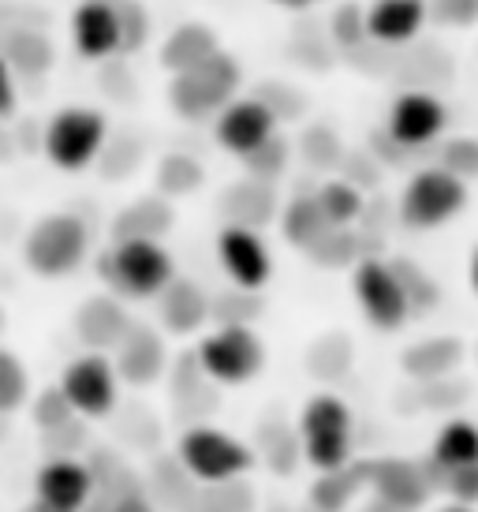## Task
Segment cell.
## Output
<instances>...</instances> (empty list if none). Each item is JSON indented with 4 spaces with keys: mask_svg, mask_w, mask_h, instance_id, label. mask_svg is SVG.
I'll return each mask as SVG.
<instances>
[{
    "mask_svg": "<svg viewBox=\"0 0 478 512\" xmlns=\"http://www.w3.org/2000/svg\"><path fill=\"white\" fill-rule=\"evenodd\" d=\"M30 397V374L15 352L0 348V415L15 412Z\"/></svg>",
    "mask_w": 478,
    "mask_h": 512,
    "instance_id": "obj_31",
    "label": "cell"
},
{
    "mask_svg": "<svg viewBox=\"0 0 478 512\" xmlns=\"http://www.w3.org/2000/svg\"><path fill=\"white\" fill-rule=\"evenodd\" d=\"M98 273L113 281L116 292L150 299L165 292V285L176 277V266L161 243L139 236V240H116L113 255H101Z\"/></svg>",
    "mask_w": 478,
    "mask_h": 512,
    "instance_id": "obj_2",
    "label": "cell"
},
{
    "mask_svg": "<svg viewBox=\"0 0 478 512\" xmlns=\"http://www.w3.org/2000/svg\"><path fill=\"white\" fill-rule=\"evenodd\" d=\"M467 206V180L452 176L445 165L422 169L400 195V221L408 228H437Z\"/></svg>",
    "mask_w": 478,
    "mask_h": 512,
    "instance_id": "obj_7",
    "label": "cell"
},
{
    "mask_svg": "<svg viewBox=\"0 0 478 512\" xmlns=\"http://www.w3.org/2000/svg\"><path fill=\"white\" fill-rule=\"evenodd\" d=\"M299 441L310 468L333 471L352 460V412L337 397H314L299 415Z\"/></svg>",
    "mask_w": 478,
    "mask_h": 512,
    "instance_id": "obj_3",
    "label": "cell"
},
{
    "mask_svg": "<svg viewBox=\"0 0 478 512\" xmlns=\"http://www.w3.org/2000/svg\"><path fill=\"white\" fill-rule=\"evenodd\" d=\"M273 128H277V113L266 98H232L213 116L217 143L236 157L254 154L266 139H273Z\"/></svg>",
    "mask_w": 478,
    "mask_h": 512,
    "instance_id": "obj_11",
    "label": "cell"
},
{
    "mask_svg": "<svg viewBox=\"0 0 478 512\" xmlns=\"http://www.w3.org/2000/svg\"><path fill=\"white\" fill-rule=\"evenodd\" d=\"M441 468H464V464H478V427L467 419H456L437 434L434 453H430Z\"/></svg>",
    "mask_w": 478,
    "mask_h": 512,
    "instance_id": "obj_27",
    "label": "cell"
},
{
    "mask_svg": "<svg viewBox=\"0 0 478 512\" xmlns=\"http://www.w3.org/2000/svg\"><path fill=\"white\" fill-rule=\"evenodd\" d=\"M258 314H262V303L254 299L251 288H239L236 296H221V303H213V318L217 322H243V326H251Z\"/></svg>",
    "mask_w": 478,
    "mask_h": 512,
    "instance_id": "obj_39",
    "label": "cell"
},
{
    "mask_svg": "<svg viewBox=\"0 0 478 512\" xmlns=\"http://www.w3.org/2000/svg\"><path fill=\"white\" fill-rule=\"evenodd\" d=\"M370 486L389 509H419L430 498V475L415 460H370Z\"/></svg>",
    "mask_w": 478,
    "mask_h": 512,
    "instance_id": "obj_16",
    "label": "cell"
},
{
    "mask_svg": "<svg viewBox=\"0 0 478 512\" xmlns=\"http://www.w3.org/2000/svg\"><path fill=\"white\" fill-rule=\"evenodd\" d=\"M90 247L86 225L71 214L42 217L27 236V266L38 277H68L79 270Z\"/></svg>",
    "mask_w": 478,
    "mask_h": 512,
    "instance_id": "obj_8",
    "label": "cell"
},
{
    "mask_svg": "<svg viewBox=\"0 0 478 512\" xmlns=\"http://www.w3.org/2000/svg\"><path fill=\"white\" fill-rule=\"evenodd\" d=\"M318 206H322V214L329 217V225L337 228H352L359 217H363V195H359V187L352 180H329V184L318 191Z\"/></svg>",
    "mask_w": 478,
    "mask_h": 512,
    "instance_id": "obj_29",
    "label": "cell"
},
{
    "mask_svg": "<svg viewBox=\"0 0 478 512\" xmlns=\"http://www.w3.org/2000/svg\"><path fill=\"white\" fill-rule=\"evenodd\" d=\"M471 285H475V292H478V247H475V255H471Z\"/></svg>",
    "mask_w": 478,
    "mask_h": 512,
    "instance_id": "obj_44",
    "label": "cell"
},
{
    "mask_svg": "<svg viewBox=\"0 0 478 512\" xmlns=\"http://www.w3.org/2000/svg\"><path fill=\"white\" fill-rule=\"evenodd\" d=\"M131 329V318L127 311L109 296H90L75 314V333L86 348L94 352H109L116 344L124 341V333Z\"/></svg>",
    "mask_w": 478,
    "mask_h": 512,
    "instance_id": "obj_19",
    "label": "cell"
},
{
    "mask_svg": "<svg viewBox=\"0 0 478 512\" xmlns=\"http://www.w3.org/2000/svg\"><path fill=\"white\" fill-rule=\"evenodd\" d=\"M0 53L12 64L15 75H42L53 68V45L38 30H12L0 45Z\"/></svg>",
    "mask_w": 478,
    "mask_h": 512,
    "instance_id": "obj_23",
    "label": "cell"
},
{
    "mask_svg": "<svg viewBox=\"0 0 478 512\" xmlns=\"http://www.w3.org/2000/svg\"><path fill=\"white\" fill-rule=\"evenodd\" d=\"M426 0H374L366 8V34L378 45H408L426 23Z\"/></svg>",
    "mask_w": 478,
    "mask_h": 512,
    "instance_id": "obj_17",
    "label": "cell"
},
{
    "mask_svg": "<svg viewBox=\"0 0 478 512\" xmlns=\"http://www.w3.org/2000/svg\"><path fill=\"white\" fill-rule=\"evenodd\" d=\"M273 4H281V8H292V12H299V8H310L314 0H273Z\"/></svg>",
    "mask_w": 478,
    "mask_h": 512,
    "instance_id": "obj_43",
    "label": "cell"
},
{
    "mask_svg": "<svg viewBox=\"0 0 478 512\" xmlns=\"http://www.w3.org/2000/svg\"><path fill=\"white\" fill-rule=\"evenodd\" d=\"M441 165L460 180H478V139H449L441 150Z\"/></svg>",
    "mask_w": 478,
    "mask_h": 512,
    "instance_id": "obj_37",
    "label": "cell"
},
{
    "mask_svg": "<svg viewBox=\"0 0 478 512\" xmlns=\"http://www.w3.org/2000/svg\"><path fill=\"white\" fill-rule=\"evenodd\" d=\"M71 38L86 60H105L124 49L120 12L113 0H83L71 15Z\"/></svg>",
    "mask_w": 478,
    "mask_h": 512,
    "instance_id": "obj_15",
    "label": "cell"
},
{
    "mask_svg": "<svg viewBox=\"0 0 478 512\" xmlns=\"http://www.w3.org/2000/svg\"><path fill=\"white\" fill-rule=\"evenodd\" d=\"M430 12L445 27H471L478 23V0H434Z\"/></svg>",
    "mask_w": 478,
    "mask_h": 512,
    "instance_id": "obj_40",
    "label": "cell"
},
{
    "mask_svg": "<svg viewBox=\"0 0 478 512\" xmlns=\"http://www.w3.org/2000/svg\"><path fill=\"white\" fill-rule=\"evenodd\" d=\"M217 258H221V266H225V273L232 277L236 288L258 292L269 281V273H273V258H269L258 228L251 225H236L232 221L228 228H221V236H217Z\"/></svg>",
    "mask_w": 478,
    "mask_h": 512,
    "instance_id": "obj_12",
    "label": "cell"
},
{
    "mask_svg": "<svg viewBox=\"0 0 478 512\" xmlns=\"http://www.w3.org/2000/svg\"><path fill=\"white\" fill-rule=\"evenodd\" d=\"M60 389L71 400L75 415L86 419H105L116 408V393H120V370L105 356H83L68 363L60 374Z\"/></svg>",
    "mask_w": 478,
    "mask_h": 512,
    "instance_id": "obj_10",
    "label": "cell"
},
{
    "mask_svg": "<svg viewBox=\"0 0 478 512\" xmlns=\"http://www.w3.org/2000/svg\"><path fill=\"white\" fill-rule=\"evenodd\" d=\"M183 471L206 486L236 483L254 464V453L239 438L213 427H191L176 445Z\"/></svg>",
    "mask_w": 478,
    "mask_h": 512,
    "instance_id": "obj_4",
    "label": "cell"
},
{
    "mask_svg": "<svg viewBox=\"0 0 478 512\" xmlns=\"http://www.w3.org/2000/svg\"><path fill=\"white\" fill-rule=\"evenodd\" d=\"M157 184H161L165 195H187V191H195V187L202 184V165H195L191 157H183V154H172L161 161Z\"/></svg>",
    "mask_w": 478,
    "mask_h": 512,
    "instance_id": "obj_32",
    "label": "cell"
},
{
    "mask_svg": "<svg viewBox=\"0 0 478 512\" xmlns=\"http://www.w3.org/2000/svg\"><path fill=\"white\" fill-rule=\"evenodd\" d=\"M116 12H120V30H124V49H142L150 38V15L139 0H113Z\"/></svg>",
    "mask_w": 478,
    "mask_h": 512,
    "instance_id": "obj_36",
    "label": "cell"
},
{
    "mask_svg": "<svg viewBox=\"0 0 478 512\" xmlns=\"http://www.w3.org/2000/svg\"><path fill=\"white\" fill-rule=\"evenodd\" d=\"M105 135H109V128H105V116H101L98 109L68 105V109H60V113L49 120L42 150L57 169L79 172L101 154Z\"/></svg>",
    "mask_w": 478,
    "mask_h": 512,
    "instance_id": "obj_6",
    "label": "cell"
},
{
    "mask_svg": "<svg viewBox=\"0 0 478 512\" xmlns=\"http://www.w3.org/2000/svg\"><path fill=\"white\" fill-rule=\"evenodd\" d=\"M363 483H370V460H366V464H352V460H348L344 468L322 471V479L310 490V501H314L318 509H344Z\"/></svg>",
    "mask_w": 478,
    "mask_h": 512,
    "instance_id": "obj_24",
    "label": "cell"
},
{
    "mask_svg": "<svg viewBox=\"0 0 478 512\" xmlns=\"http://www.w3.org/2000/svg\"><path fill=\"white\" fill-rule=\"evenodd\" d=\"M393 270H396V277L404 281V292H408V299H411V311H426V307H434V303H437V285L419 270V266H415V262H408V258H396Z\"/></svg>",
    "mask_w": 478,
    "mask_h": 512,
    "instance_id": "obj_34",
    "label": "cell"
},
{
    "mask_svg": "<svg viewBox=\"0 0 478 512\" xmlns=\"http://www.w3.org/2000/svg\"><path fill=\"white\" fill-rule=\"evenodd\" d=\"M15 109V83H12V64L0 53V116H8Z\"/></svg>",
    "mask_w": 478,
    "mask_h": 512,
    "instance_id": "obj_42",
    "label": "cell"
},
{
    "mask_svg": "<svg viewBox=\"0 0 478 512\" xmlns=\"http://www.w3.org/2000/svg\"><path fill=\"white\" fill-rule=\"evenodd\" d=\"M116 370L131 385H150L165 370V344L150 326H131L116 344Z\"/></svg>",
    "mask_w": 478,
    "mask_h": 512,
    "instance_id": "obj_18",
    "label": "cell"
},
{
    "mask_svg": "<svg viewBox=\"0 0 478 512\" xmlns=\"http://www.w3.org/2000/svg\"><path fill=\"white\" fill-rule=\"evenodd\" d=\"M460 359H464V344L452 341V337H434V341L411 344L400 363H404V370H408L411 378L437 382V378H445L449 370L460 367Z\"/></svg>",
    "mask_w": 478,
    "mask_h": 512,
    "instance_id": "obj_21",
    "label": "cell"
},
{
    "mask_svg": "<svg viewBox=\"0 0 478 512\" xmlns=\"http://www.w3.org/2000/svg\"><path fill=\"white\" fill-rule=\"evenodd\" d=\"M169 225H172V210L165 202L142 199L116 217L113 236L116 240H139V236L142 240H157L161 232H169Z\"/></svg>",
    "mask_w": 478,
    "mask_h": 512,
    "instance_id": "obj_25",
    "label": "cell"
},
{
    "mask_svg": "<svg viewBox=\"0 0 478 512\" xmlns=\"http://www.w3.org/2000/svg\"><path fill=\"white\" fill-rule=\"evenodd\" d=\"M243 161H247V169H251L254 180H273V176H277V172L288 165V146H284L281 139L273 135V139H266V143L258 146L254 154L243 157Z\"/></svg>",
    "mask_w": 478,
    "mask_h": 512,
    "instance_id": "obj_38",
    "label": "cell"
},
{
    "mask_svg": "<svg viewBox=\"0 0 478 512\" xmlns=\"http://www.w3.org/2000/svg\"><path fill=\"white\" fill-rule=\"evenodd\" d=\"M75 419V408H71V400L64 397V389L53 385V389H45L38 404H34V423L42 430H64Z\"/></svg>",
    "mask_w": 478,
    "mask_h": 512,
    "instance_id": "obj_35",
    "label": "cell"
},
{
    "mask_svg": "<svg viewBox=\"0 0 478 512\" xmlns=\"http://www.w3.org/2000/svg\"><path fill=\"white\" fill-rule=\"evenodd\" d=\"M355 299L363 307L366 322L381 333H393L408 322L411 299L404 292V281L396 277L393 262H381V258H359L355 262Z\"/></svg>",
    "mask_w": 478,
    "mask_h": 512,
    "instance_id": "obj_9",
    "label": "cell"
},
{
    "mask_svg": "<svg viewBox=\"0 0 478 512\" xmlns=\"http://www.w3.org/2000/svg\"><path fill=\"white\" fill-rule=\"evenodd\" d=\"M273 187L269 180H247V184H239L228 191V210L236 217V225H266L269 217H273Z\"/></svg>",
    "mask_w": 478,
    "mask_h": 512,
    "instance_id": "obj_28",
    "label": "cell"
},
{
    "mask_svg": "<svg viewBox=\"0 0 478 512\" xmlns=\"http://www.w3.org/2000/svg\"><path fill=\"white\" fill-rule=\"evenodd\" d=\"M329 217L322 214V206H318V195H299V199L288 202V210H284V236L292 247H303L307 251L314 240H322L325 232H329Z\"/></svg>",
    "mask_w": 478,
    "mask_h": 512,
    "instance_id": "obj_26",
    "label": "cell"
},
{
    "mask_svg": "<svg viewBox=\"0 0 478 512\" xmlns=\"http://www.w3.org/2000/svg\"><path fill=\"white\" fill-rule=\"evenodd\" d=\"M213 53H217L213 30L206 27V23H183V27H176L169 34V42L161 49V64L176 75V72H187V68L202 64V60L213 57Z\"/></svg>",
    "mask_w": 478,
    "mask_h": 512,
    "instance_id": "obj_22",
    "label": "cell"
},
{
    "mask_svg": "<svg viewBox=\"0 0 478 512\" xmlns=\"http://www.w3.org/2000/svg\"><path fill=\"white\" fill-rule=\"evenodd\" d=\"M239 79H243V75H239V64L228 57V53L217 49V53L206 57L202 64L172 75V86H169L172 109H176L183 120H213L228 101L236 98Z\"/></svg>",
    "mask_w": 478,
    "mask_h": 512,
    "instance_id": "obj_1",
    "label": "cell"
},
{
    "mask_svg": "<svg viewBox=\"0 0 478 512\" xmlns=\"http://www.w3.org/2000/svg\"><path fill=\"white\" fill-rule=\"evenodd\" d=\"M262 363H266V348L258 341V333L243 322H217V329L198 344V367L221 385L251 382Z\"/></svg>",
    "mask_w": 478,
    "mask_h": 512,
    "instance_id": "obj_5",
    "label": "cell"
},
{
    "mask_svg": "<svg viewBox=\"0 0 478 512\" xmlns=\"http://www.w3.org/2000/svg\"><path fill=\"white\" fill-rule=\"evenodd\" d=\"M333 42L344 45V49H355V45L370 42V34H366V8L363 4H355V0H344L337 12H333Z\"/></svg>",
    "mask_w": 478,
    "mask_h": 512,
    "instance_id": "obj_33",
    "label": "cell"
},
{
    "mask_svg": "<svg viewBox=\"0 0 478 512\" xmlns=\"http://www.w3.org/2000/svg\"><path fill=\"white\" fill-rule=\"evenodd\" d=\"M445 490H449L456 501L475 505L478 501V464H464V468L445 471Z\"/></svg>",
    "mask_w": 478,
    "mask_h": 512,
    "instance_id": "obj_41",
    "label": "cell"
},
{
    "mask_svg": "<svg viewBox=\"0 0 478 512\" xmlns=\"http://www.w3.org/2000/svg\"><path fill=\"white\" fill-rule=\"evenodd\" d=\"M0 329H4V307H0Z\"/></svg>",
    "mask_w": 478,
    "mask_h": 512,
    "instance_id": "obj_45",
    "label": "cell"
},
{
    "mask_svg": "<svg viewBox=\"0 0 478 512\" xmlns=\"http://www.w3.org/2000/svg\"><path fill=\"white\" fill-rule=\"evenodd\" d=\"M34 494H38V505L49 512L83 509L90 494H94V471L86 468L83 460H75V456H57V460H49L38 471Z\"/></svg>",
    "mask_w": 478,
    "mask_h": 512,
    "instance_id": "obj_13",
    "label": "cell"
},
{
    "mask_svg": "<svg viewBox=\"0 0 478 512\" xmlns=\"http://www.w3.org/2000/svg\"><path fill=\"white\" fill-rule=\"evenodd\" d=\"M307 255L314 258V262H322V266H329V270H340V266H355L359 262V240H355L348 228H329L322 240H314L307 247Z\"/></svg>",
    "mask_w": 478,
    "mask_h": 512,
    "instance_id": "obj_30",
    "label": "cell"
},
{
    "mask_svg": "<svg viewBox=\"0 0 478 512\" xmlns=\"http://www.w3.org/2000/svg\"><path fill=\"white\" fill-rule=\"evenodd\" d=\"M445 124H449V113L434 94H400L389 109V139L400 150L434 143Z\"/></svg>",
    "mask_w": 478,
    "mask_h": 512,
    "instance_id": "obj_14",
    "label": "cell"
},
{
    "mask_svg": "<svg viewBox=\"0 0 478 512\" xmlns=\"http://www.w3.org/2000/svg\"><path fill=\"white\" fill-rule=\"evenodd\" d=\"M213 318V303L206 299V292L191 281H176L172 277L165 292H161V322L172 333H195L198 326H206Z\"/></svg>",
    "mask_w": 478,
    "mask_h": 512,
    "instance_id": "obj_20",
    "label": "cell"
}]
</instances>
